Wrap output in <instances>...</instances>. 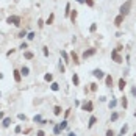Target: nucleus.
<instances>
[{
	"label": "nucleus",
	"instance_id": "f257e3e1",
	"mask_svg": "<svg viewBox=\"0 0 136 136\" xmlns=\"http://www.w3.org/2000/svg\"><path fill=\"white\" fill-rule=\"evenodd\" d=\"M131 3H133L131 0H127V2H125V3L121 6V14H122V16H127V14L130 13V8H131Z\"/></svg>",
	"mask_w": 136,
	"mask_h": 136
},
{
	"label": "nucleus",
	"instance_id": "f03ea898",
	"mask_svg": "<svg viewBox=\"0 0 136 136\" xmlns=\"http://www.w3.org/2000/svg\"><path fill=\"white\" fill-rule=\"evenodd\" d=\"M6 22L8 23H13V25H16V27H19L20 25V17L19 16H9L6 19Z\"/></svg>",
	"mask_w": 136,
	"mask_h": 136
},
{
	"label": "nucleus",
	"instance_id": "7ed1b4c3",
	"mask_svg": "<svg viewBox=\"0 0 136 136\" xmlns=\"http://www.w3.org/2000/svg\"><path fill=\"white\" fill-rule=\"evenodd\" d=\"M111 58H113L116 63H122V58L119 56V53H117L116 50H113V52H111Z\"/></svg>",
	"mask_w": 136,
	"mask_h": 136
},
{
	"label": "nucleus",
	"instance_id": "20e7f679",
	"mask_svg": "<svg viewBox=\"0 0 136 136\" xmlns=\"http://www.w3.org/2000/svg\"><path fill=\"white\" fill-rule=\"evenodd\" d=\"M95 53V49H89V50H84V53H83V58H89V56H92Z\"/></svg>",
	"mask_w": 136,
	"mask_h": 136
},
{
	"label": "nucleus",
	"instance_id": "39448f33",
	"mask_svg": "<svg viewBox=\"0 0 136 136\" xmlns=\"http://www.w3.org/2000/svg\"><path fill=\"white\" fill-rule=\"evenodd\" d=\"M92 75H94L95 78H98V80H100V78H103V72L100 70V69H95V70L92 72Z\"/></svg>",
	"mask_w": 136,
	"mask_h": 136
},
{
	"label": "nucleus",
	"instance_id": "423d86ee",
	"mask_svg": "<svg viewBox=\"0 0 136 136\" xmlns=\"http://www.w3.org/2000/svg\"><path fill=\"white\" fill-rule=\"evenodd\" d=\"M122 22H124V16H122V14H121V16H117L116 19H114V23H116L117 27H121Z\"/></svg>",
	"mask_w": 136,
	"mask_h": 136
},
{
	"label": "nucleus",
	"instance_id": "0eeeda50",
	"mask_svg": "<svg viewBox=\"0 0 136 136\" xmlns=\"http://www.w3.org/2000/svg\"><path fill=\"white\" fill-rule=\"evenodd\" d=\"M20 78H22V74H20V70H14V80L17 81V83H19Z\"/></svg>",
	"mask_w": 136,
	"mask_h": 136
},
{
	"label": "nucleus",
	"instance_id": "6e6552de",
	"mask_svg": "<svg viewBox=\"0 0 136 136\" xmlns=\"http://www.w3.org/2000/svg\"><path fill=\"white\" fill-rule=\"evenodd\" d=\"M105 83H106V86H108V88H111V84H113V77L108 75V77L105 78Z\"/></svg>",
	"mask_w": 136,
	"mask_h": 136
},
{
	"label": "nucleus",
	"instance_id": "1a4fd4ad",
	"mask_svg": "<svg viewBox=\"0 0 136 136\" xmlns=\"http://www.w3.org/2000/svg\"><path fill=\"white\" fill-rule=\"evenodd\" d=\"M83 110H86V111H92V102L84 103V105H83Z\"/></svg>",
	"mask_w": 136,
	"mask_h": 136
},
{
	"label": "nucleus",
	"instance_id": "9d476101",
	"mask_svg": "<svg viewBox=\"0 0 136 136\" xmlns=\"http://www.w3.org/2000/svg\"><path fill=\"white\" fill-rule=\"evenodd\" d=\"M11 125V117H5L3 119V127L6 128V127H9Z\"/></svg>",
	"mask_w": 136,
	"mask_h": 136
},
{
	"label": "nucleus",
	"instance_id": "9b49d317",
	"mask_svg": "<svg viewBox=\"0 0 136 136\" xmlns=\"http://www.w3.org/2000/svg\"><path fill=\"white\" fill-rule=\"evenodd\" d=\"M95 122H97V117H95V116H91V119H89V124H88V127L91 128V127H92V125H94Z\"/></svg>",
	"mask_w": 136,
	"mask_h": 136
},
{
	"label": "nucleus",
	"instance_id": "f8f14e48",
	"mask_svg": "<svg viewBox=\"0 0 136 136\" xmlns=\"http://www.w3.org/2000/svg\"><path fill=\"white\" fill-rule=\"evenodd\" d=\"M28 72H30V69L27 67V66H23V67H22V69H20V74H22V75H23V77H25V75H28Z\"/></svg>",
	"mask_w": 136,
	"mask_h": 136
},
{
	"label": "nucleus",
	"instance_id": "ddd939ff",
	"mask_svg": "<svg viewBox=\"0 0 136 136\" xmlns=\"http://www.w3.org/2000/svg\"><path fill=\"white\" fill-rule=\"evenodd\" d=\"M72 81H74V84H75V86H78L80 80H78V75H77V74H74V77H72Z\"/></svg>",
	"mask_w": 136,
	"mask_h": 136
},
{
	"label": "nucleus",
	"instance_id": "4468645a",
	"mask_svg": "<svg viewBox=\"0 0 136 136\" xmlns=\"http://www.w3.org/2000/svg\"><path fill=\"white\" fill-rule=\"evenodd\" d=\"M124 88H125V80H124V78H121V80H119V89L124 91Z\"/></svg>",
	"mask_w": 136,
	"mask_h": 136
},
{
	"label": "nucleus",
	"instance_id": "2eb2a0df",
	"mask_svg": "<svg viewBox=\"0 0 136 136\" xmlns=\"http://www.w3.org/2000/svg\"><path fill=\"white\" fill-rule=\"evenodd\" d=\"M58 127H60L61 130H64V128H67V121H63L61 124H58Z\"/></svg>",
	"mask_w": 136,
	"mask_h": 136
},
{
	"label": "nucleus",
	"instance_id": "dca6fc26",
	"mask_svg": "<svg viewBox=\"0 0 136 136\" xmlns=\"http://www.w3.org/2000/svg\"><path fill=\"white\" fill-rule=\"evenodd\" d=\"M72 60H74V63H75V64H78V63H80V61H78V56H77L75 52H72Z\"/></svg>",
	"mask_w": 136,
	"mask_h": 136
},
{
	"label": "nucleus",
	"instance_id": "f3484780",
	"mask_svg": "<svg viewBox=\"0 0 136 136\" xmlns=\"http://www.w3.org/2000/svg\"><path fill=\"white\" fill-rule=\"evenodd\" d=\"M23 56H25L27 60H31V58H33L34 55H33V53H31V52H25V53H23Z\"/></svg>",
	"mask_w": 136,
	"mask_h": 136
},
{
	"label": "nucleus",
	"instance_id": "a211bd4d",
	"mask_svg": "<svg viewBox=\"0 0 136 136\" xmlns=\"http://www.w3.org/2000/svg\"><path fill=\"white\" fill-rule=\"evenodd\" d=\"M53 113H55V116H60L61 114V108L60 106H55V108H53Z\"/></svg>",
	"mask_w": 136,
	"mask_h": 136
},
{
	"label": "nucleus",
	"instance_id": "6ab92c4d",
	"mask_svg": "<svg viewBox=\"0 0 136 136\" xmlns=\"http://www.w3.org/2000/svg\"><path fill=\"white\" fill-rule=\"evenodd\" d=\"M77 19V11H75V9H74V11H70V20H72V22H74V20H75Z\"/></svg>",
	"mask_w": 136,
	"mask_h": 136
},
{
	"label": "nucleus",
	"instance_id": "aec40b11",
	"mask_svg": "<svg viewBox=\"0 0 136 136\" xmlns=\"http://www.w3.org/2000/svg\"><path fill=\"white\" fill-rule=\"evenodd\" d=\"M33 122H42V119H41V114H36V116L33 117Z\"/></svg>",
	"mask_w": 136,
	"mask_h": 136
},
{
	"label": "nucleus",
	"instance_id": "412c9836",
	"mask_svg": "<svg viewBox=\"0 0 136 136\" xmlns=\"http://www.w3.org/2000/svg\"><path fill=\"white\" fill-rule=\"evenodd\" d=\"M64 14H66V16H70V5H69V3L66 5V11H64Z\"/></svg>",
	"mask_w": 136,
	"mask_h": 136
},
{
	"label": "nucleus",
	"instance_id": "4be33fe9",
	"mask_svg": "<svg viewBox=\"0 0 136 136\" xmlns=\"http://www.w3.org/2000/svg\"><path fill=\"white\" fill-rule=\"evenodd\" d=\"M50 88H52V91H58V89H60V84H58V83H52V86H50Z\"/></svg>",
	"mask_w": 136,
	"mask_h": 136
},
{
	"label": "nucleus",
	"instance_id": "5701e85b",
	"mask_svg": "<svg viewBox=\"0 0 136 136\" xmlns=\"http://www.w3.org/2000/svg\"><path fill=\"white\" fill-rule=\"evenodd\" d=\"M25 36H28V33H27L25 30H22V31L19 33V36H17V38H25Z\"/></svg>",
	"mask_w": 136,
	"mask_h": 136
},
{
	"label": "nucleus",
	"instance_id": "b1692460",
	"mask_svg": "<svg viewBox=\"0 0 136 136\" xmlns=\"http://www.w3.org/2000/svg\"><path fill=\"white\" fill-rule=\"evenodd\" d=\"M53 133H55V135H60V133H61V128L58 127V125H55V128H53Z\"/></svg>",
	"mask_w": 136,
	"mask_h": 136
},
{
	"label": "nucleus",
	"instance_id": "393cba45",
	"mask_svg": "<svg viewBox=\"0 0 136 136\" xmlns=\"http://www.w3.org/2000/svg\"><path fill=\"white\" fill-rule=\"evenodd\" d=\"M61 56L64 58V61H66V63H69V56H67V53H66V52H61Z\"/></svg>",
	"mask_w": 136,
	"mask_h": 136
},
{
	"label": "nucleus",
	"instance_id": "a878e982",
	"mask_svg": "<svg viewBox=\"0 0 136 136\" xmlns=\"http://www.w3.org/2000/svg\"><path fill=\"white\" fill-rule=\"evenodd\" d=\"M127 130H128V127H127V125H124V127H122V128H121V135L124 136L125 133H127Z\"/></svg>",
	"mask_w": 136,
	"mask_h": 136
},
{
	"label": "nucleus",
	"instance_id": "bb28decb",
	"mask_svg": "<svg viewBox=\"0 0 136 136\" xmlns=\"http://www.w3.org/2000/svg\"><path fill=\"white\" fill-rule=\"evenodd\" d=\"M53 17H55V14H53V13H52V14L49 16V19H47V23H49V25H50V23L53 22Z\"/></svg>",
	"mask_w": 136,
	"mask_h": 136
},
{
	"label": "nucleus",
	"instance_id": "cd10ccee",
	"mask_svg": "<svg viewBox=\"0 0 136 136\" xmlns=\"http://www.w3.org/2000/svg\"><path fill=\"white\" fill-rule=\"evenodd\" d=\"M116 105H117V102H116V100H111V102L108 103V106H110V108H114Z\"/></svg>",
	"mask_w": 136,
	"mask_h": 136
},
{
	"label": "nucleus",
	"instance_id": "c85d7f7f",
	"mask_svg": "<svg viewBox=\"0 0 136 136\" xmlns=\"http://www.w3.org/2000/svg\"><path fill=\"white\" fill-rule=\"evenodd\" d=\"M34 36H36V34H34L33 31H30V33H28V36H27V38H28V39H30V41H31V39H34Z\"/></svg>",
	"mask_w": 136,
	"mask_h": 136
},
{
	"label": "nucleus",
	"instance_id": "c756f323",
	"mask_svg": "<svg viewBox=\"0 0 136 136\" xmlns=\"http://www.w3.org/2000/svg\"><path fill=\"white\" fill-rule=\"evenodd\" d=\"M127 105H128V103H127V98L122 97V106H124V108H127Z\"/></svg>",
	"mask_w": 136,
	"mask_h": 136
},
{
	"label": "nucleus",
	"instance_id": "7c9ffc66",
	"mask_svg": "<svg viewBox=\"0 0 136 136\" xmlns=\"http://www.w3.org/2000/svg\"><path fill=\"white\" fill-rule=\"evenodd\" d=\"M44 78H45V81H52V78H53V77L50 75V74H47V75H45Z\"/></svg>",
	"mask_w": 136,
	"mask_h": 136
},
{
	"label": "nucleus",
	"instance_id": "2f4dec72",
	"mask_svg": "<svg viewBox=\"0 0 136 136\" xmlns=\"http://www.w3.org/2000/svg\"><path fill=\"white\" fill-rule=\"evenodd\" d=\"M117 117H119V114H117V113H113V114H111V121H116Z\"/></svg>",
	"mask_w": 136,
	"mask_h": 136
},
{
	"label": "nucleus",
	"instance_id": "473e14b6",
	"mask_svg": "<svg viewBox=\"0 0 136 136\" xmlns=\"http://www.w3.org/2000/svg\"><path fill=\"white\" fill-rule=\"evenodd\" d=\"M38 27H39V28H42V27H44V20H42V19L38 20Z\"/></svg>",
	"mask_w": 136,
	"mask_h": 136
},
{
	"label": "nucleus",
	"instance_id": "72a5a7b5",
	"mask_svg": "<svg viewBox=\"0 0 136 136\" xmlns=\"http://www.w3.org/2000/svg\"><path fill=\"white\" fill-rule=\"evenodd\" d=\"M42 53H44L45 56H49V49H47V47H44V49H42Z\"/></svg>",
	"mask_w": 136,
	"mask_h": 136
},
{
	"label": "nucleus",
	"instance_id": "f704fd0d",
	"mask_svg": "<svg viewBox=\"0 0 136 136\" xmlns=\"http://www.w3.org/2000/svg\"><path fill=\"white\" fill-rule=\"evenodd\" d=\"M27 47H28V45H27V42H22V44H20V47H19V49H22V50H25V49H27Z\"/></svg>",
	"mask_w": 136,
	"mask_h": 136
},
{
	"label": "nucleus",
	"instance_id": "c9c22d12",
	"mask_svg": "<svg viewBox=\"0 0 136 136\" xmlns=\"http://www.w3.org/2000/svg\"><path fill=\"white\" fill-rule=\"evenodd\" d=\"M89 30H91V31H95V30H97V25H95V23H92V25H91V28H89Z\"/></svg>",
	"mask_w": 136,
	"mask_h": 136
},
{
	"label": "nucleus",
	"instance_id": "e433bc0d",
	"mask_svg": "<svg viewBox=\"0 0 136 136\" xmlns=\"http://www.w3.org/2000/svg\"><path fill=\"white\" fill-rule=\"evenodd\" d=\"M17 117H19L20 121H25V119H27V117H25V114H17Z\"/></svg>",
	"mask_w": 136,
	"mask_h": 136
},
{
	"label": "nucleus",
	"instance_id": "4c0bfd02",
	"mask_svg": "<svg viewBox=\"0 0 136 136\" xmlns=\"http://www.w3.org/2000/svg\"><path fill=\"white\" fill-rule=\"evenodd\" d=\"M91 91H97V84H95V83L91 84Z\"/></svg>",
	"mask_w": 136,
	"mask_h": 136
},
{
	"label": "nucleus",
	"instance_id": "58836bf2",
	"mask_svg": "<svg viewBox=\"0 0 136 136\" xmlns=\"http://www.w3.org/2000/svg\"><path fill=\"white\" fill-rule=\"evenodd\" d=\"M106 136H114V131L113 130H108V131H106Z\"/></svg>",
	"mask_w": 136,
	"mask_h": 136
},
{
	"label": "nucleus",
	"instance_id": "ea45409f",
	"mask_svg": "<svg viewBox=\"0 0 136 136\" xmlns=\"http://www.w3.org/2000/svg\"><path fill=\"white\" fill-rule=\"evenodd\" d=\"M86 3L89 5V6H92V5H94V0H86Z\"/></svg>",
	"mask_w": 136,
	"mask_h": 136
},
{
	"label": "nucleus",
	"instance_id": "a19ab883",
	"mask_svg": "<svg viewBox=\"0 0 136 136\" xmlns=\"http://www.w3.org/2000/svg\"><path fill=\"white\" fill-rule=\"evenodd\" d=\"M20 130H22L20 128V125H17V127H16V133H20Z\"/></svg>",
	"mask_w": 136,
	"mask_h": 136
},
{
	"label": "nucleus",
	"instance_id": "79ce46f5",
	"mask_svg": "<svg viewBox=\"0 0 136 136\" xmlns=\"http://www.w3.org/2000/svg\"><path fill=\"white\" fill-rule=\"evenodd\" d=\"M131 94H133V95L136 97V88H131Z\"/></svg>",
	"mask_w": 136,
	"mask_h": 136
},
{
	"label": "nucleus",
	"instance_id": "37998d69",
	"mask_svg": "<svg viewBox=\"0 0 136 136\" xmlns=\"http://www.w3.org/2000/svg\"><path fill=\"white\" fill-rule=\"evenodd\" d=\"M38 136H45V135H44V131H42V130H39V131H38Z\"/></svg>",
	"mask_w": 136,
	"mask_h": 136
},
{
	"label": "nucleus",
	"instance_id": "c03bdc74",
	"mask_svg": "<svg viewBox=\"0 0 136 136\" xmlns=\"http://www.w3.org/2000/svg\"><path fill=\"white\" fill-rule=\"evenodd\" d=\"M78 3H86V0H77Z\"/></svg>",
	"mask_w": 136,
	"mask_h": 136
},
{
	"label": "nucleus",
	"instance_id": "a18cd8bd",
	"mask_svg": "<svg viewBox=\"0 0 136 136\" xmlns=\"http://www.w3.org/2000/svg\"><path fill=\"white\" fill-rule=\"evenodd\" d=\"M67 136H77V135H75V133H74V131H70V133H69Z\"/></svg>",
	"mask_w": 136,
	"mask_h": 136
},
{
	"label": "nucleus",
	"instance_id": "49530a36",
	"mask_svg": "<svg viewBox=\"0 0 136 136\" xmlns=\"http://www.w3.org/2000/svg\"><path fill=\"white\" fill-rule=\"evenodd\" d=\"M3 116H5V114L2 113V111H0V119H3Z\"/></svg>",
	"mask_w": 136,
	"mask_h": 136
},
{
	"label": "nucleus",
	"instance_id": "de8ad7c7",
	"mask_svg": "<svg viewBox=\"0 0 136 136\" xmlns=\"http://www.w3.org/2000/svg\"><path fill=\"white\" fill-rule=\"evenodd\" d=\"M135 117H136V111H135Z\"/></svg>",
	"mask_w": 136,
	"mask_h": 136
},
{
	"label": "nucleus",
	"instance_id": "09e8293b",
	"mask_svg": "<svg viewBox=\"0 0 136 136\" xmlns=\"http://www.w3.org/2000/svg\"><path fill=\"white\" fill-rule=\"evenodd\" d=\"M0 95H2V92H0Z\"/></svg>",
	"mask_w": 136,
	"mask_h": 136
},
{
	"label": "nucleus",
	"instance_id": "8fccbe9b",
	"mask_svg": "<svg viewBox=\"0 0 136 136\" xmlns=\"http://www.w3.org/2000/svg\"><path fill=\"white\" fill-rule=\"evenodd\" d=\"M135 136H136V133H135Z\"/></svg>",
	"mask_w": 136,
	"mask_h": 136
},
{
	"label": "nucleus",
	"instance_id": "3c124183",
	"mask_svg": "<svg viewBox=\"0 0 136 136\" xmlns=\"http://www.w3.org/2000/svg\"><path fill=\"white\" fill-rule=\"evenodd\" d=\"M121 136H122V135H121Z\"/></svg>",
	"mask_w": 136,
	"mask_h": 136
}]
</instances>
